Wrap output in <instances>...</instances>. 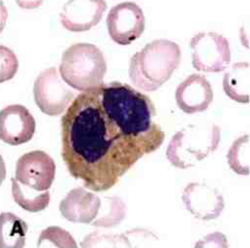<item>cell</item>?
I'll return each mask as SVG.
<instances>
[{
  "mask_svg": "<svg viewBox=\"0 0 250 248\" xmlns=\"http://www.w3.org/2000/svg\"><path fill=\"white\" fill-rule=\"evenodd\" d=\"M148 96L127 83H102L76 97L61 120L62 156L69 174L91 191L116 186L165 133Z\"/></svg>",
  "mask_w": 250,
  "mask_h": 248,
  "instance_id": "cell-1",
  "label": "cell"
},
{
  "mask_svg": "<svg viewBox=\"0 0 250 248\" xmlns=\"http://www.w3.org/2000/svg\"><path fill=\"white\" fill-rule=\"evenodd\" d=\"M53 158L43 151H33L19 158L12 180V194L17 205L31 213L47 208L50 188L55 178Z\"/></svg>",
  "mask_w": 250,
  "mask_h": 248,
  "instance_id": "cell-2",
  "label": "cell"
},
{
  "mask_svg": "<svg viewBox=\"0 0 250 248\" xmlns=\"http://www.w3.org/2000/svg\"><path fill=\"white\" fill-rule=\"evenodd\" d=\"M180 62L181 50L178 43L168 39H156L130 59V81L142 91H157L171 77Z\"/></svg>",
  "mask_w": 250,
  "mask_h": 248,
  "instance_id": "cell-3",
  "label": "cell"
},
{
  "mask_svg": "<svg viewBox=\"0 0 250 248\" xmlns=\"http://www.w3.org/2000/svg\"><path fill=\"white\" fill-rule=\"evenodd\" d=\"M106 62L100 48L92 43H77L63 53L60 74L77 91H87L103 83Z\"/></svg>",
  "mask_w": 250,
  "mask_h": 248,
  "instance_id": "cell-4",
  "label": "cell"
},
{
  "mask_svg": "<svg viewBox=\"0 0 250 248\" xmlns=\"http://www.w3.org/2000/svg\"><path fill=\"white\" fill-rule=\"evenodd\" d=\"M220 140L221 130L216 124H190L172 137L166 156L174 167H194L217 150Z\"/></svg>",
  "mask_w": 250,
  "mask_h": 248,
  "instance_id": "cell-5",
  "label": "cell"
},
{
  "mask_svg": "<svg viewBox=\"0 0 250 248\" xmlns=\"http://www.w3.org/2000/svg\"><path fill=\"white\" fill-rule=\"evenodd\" d=\"M64 81L56 67L41 72L34 83V100L45 115L57 116L67 111L76 93Z\"/></svg>",
  "mask_w": 250,
  "mask_h": 248,
  "instance_id": "cell-6",
  "label": "cell"
},
{
  "mask_svg": "<svg viewBox=\"0 0 250 248\" xmlns=\"http://www.w3.org/2000/svg\"><path fill=\"white\" fill-rule=\"evenodd\" d=\"M192 67L198 71L219 73L231 62L230 43L216 32H200L190 41Z\"/></svg>",
  "mask_w": 250,
  "mask_h": 248,
  "instance_id": "cell-7",
  "label": "cell"
},
{
  "mask_svg": "<svg viewBox=\"0 0 250 248\" xmlns=\"http://www.w3.org/2000/svg\"><path fill=\"white\" fill-rule=\"evenodd\" d=\"M106 26L114 42L128 45L140 39L144 32V13L134 2H122L111 8L106 17Z\"/></svg>",
  "mask_w": 250,
  "mask_h": 248,
  "instance_id": "cell-8",
  "label": "cell"
},
{
  "mask_svg": "<svg viewBox=\"0 0 250 248\" xmlns=\"http://www.w3.org/2000/svg\"><path fill=\"white\" fill-rule=\"evenodd\" d=\"M182 200L188 211L202 221L217 219L225 208L221 193L204 183L189 184L184 190Z\"/></svg>",
  "mask_w": 250,
  "mask_h": 248,
  "instance_id": "cell-9",
  "label": "cell"
},
{
  "mask_svg": "<svg viewBox=\"0 0 250 248\" xmlns=\"http://www.w3.org/2000/svg\"><path fill=\"white\" fill-rule=\"evenodd\" d=\"M36 121L27 107L10 105L0 112V138L10 145L27 143L33 138Z\"/></svg>",
  "mask_w": 250,
  "mask_h": 248,
  "instance_id": "cell-10",
  "label": "cell"
},
{
  "mask_svg": "<svg viewBox=\"0 0 250 248\" xmlns=\"http://www.w3.org/2000/svg\"><path fill=\"white\" fill-rule=\"evenodd\" d=\"M175 98L180 110L192 115L206 111L213 101L214 93L206 77L192 74L179 83Z\"/></svg>",
  "mask_w": 250,
  "mask_h": 248,
  "instance_id": "cell-11",
  "label": "cell"
},
{
  "mask_svg": "<svg viewBox=\"0 0 250 248\" xmlns=\"http://www.w3.org/2000/svg\"><path fill=\"white\" fill-rule=\"evenodd\" d=\"M106 1H68L61 13V22L71 32H83L96 26L106 10Z\"/></svg>",
  "mask_w": 250,
  "mask_h": 248,
  "instance_id": "cell-12",
  "label": "cell"
},
{
  "mask_svg": "<svg viewBox=\"0 0 250 248\" xmlns=\"http://www.w3.org/2000/svg\"><path fill=\"white\" fill-rule=\"evenodd\" d=\"M101 198L83 188H75L60 203V212L67 221L90 225L101 212Z\"/></svg>",
  "mask_w": 250,
  "mask_h": 248,
  "instance_id": "cell-13",
  "label": "cell"
},
{
  "mask_svg": "<svg viewBox=\"0 0 250 248\" xmlns=\"http://www.w3.org/2000/svg\"><path fill=\"white\" fill-rule=\"evenodd\" d=\"M223 88L231 100L241 103H250V63H234L223 78Z\"/></svg>",
  "mask_w": 250,
  "mask_h": 248,
  "instance_id": "cell-14",
  "label": "cell"
},
{
  "mask_svg": "<svg viewBox=\"0 0 250 248\" xmlns=\"http://www.w3.org/2000/svg\"><path fill=\"white\" fill-rule=\"evenodd\" d=\"M0 225L1 248H24L28 225L23 220L12 213H2Z\"/></svg>",
  "mask_w": 250,
  "mask_h": 248,
  "instance_id": "cell-15",
  "label": "cell"
},
{
  "mask_svg": "<svg viewBox=\"0 0 250 248\" xmlns=\"http://www.w3.org/2000/svg\"><path fill=\"white\" fill-rule=\"evenodd\" d=\"M228 164L238 175H250V136L244 135L231 145L227 154Z\"/></svg>",
  "mask_w": 250,
  "mask_h": 248,
  "instance_id": "cell-16",
  "label": "cell"
},
{
  "mask_svg": "<svg viewBox=\"0 0 250 248\" xmlns=\"http://www.w3.org/2000/svg\"><path fill=\"white\" fill-rule=\"evenodd\" d=\"M38 248H76L77 245L67 230L58 226H51L40 234Z\"/></svg>",
  "mask_w": 250,
  "mask_h": 248,
  "instance_id": "cell-17",
  "label": "cell"
},
{
  "mask_svg": "<svg viewBox=\"0 0 250 248\" xmlns=\"http://www.w3.org/2000/svg\"><path fill=\"white\" fill-rule=\"evenodd\" d=\"M107 209L105 215H100V218L94 220L92 225L95 227L111 228L116 227L124 220L126 215V206L119 197H106Z\"/></svg>",
  "mask_w": 250,
  "mask_h": 248,
  "instance_id": "cell-18",
  "label": "cell"
},
{
  "mask_svg": "<svg viewBox=\"0 0 250 248\" xmlns=\"http://www.w3.org/2000/svg\"><path fill=\"white\" fill-rule=\"evenodd\" d=\"M226 237L220 232L209 234L204 239L200 240L195 248H228Z\"/></svg>",
  "mask_w": 250,
  "mask_h": 248,
  "instance_id": "cell-19",
  "label": "cell"
}]
</instances>
